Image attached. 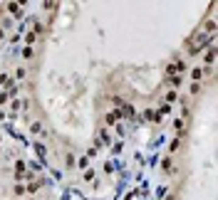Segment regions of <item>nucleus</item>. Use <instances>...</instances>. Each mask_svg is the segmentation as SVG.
Masks as SVG:
<instances>
[{"label": "nucleus", "mask_w": 218, "mask_h": 200, "mask_svg": "<svg viewBox=\"0 0 218 200\" xmlns=\"http://www.w3.org/2000/svg\"><path fill=\"white\" fill-rule=\"evenodd\" d=\"M184 69H186L184 62H171V64L166 67V74H169V77H176V74H184Z\"/></svg>", "instance_id": "obj_1"}, {"label": "nucleus", "mask_w": 218, "mask_h": 200, "mask_svg": "<svg viewBox=\"0 0 218 200\" xmlns=\"http://www.w3.org/2000/svg\"><path fill=\"white\" fill-rule=\"evenodd\" d=\"M23 173H25V163H23V161H17V163H15V175L20 178Z\"/></svg>", "instance_id": "obj_2"}, {"label": "nucleus", "mask_w": 218, "mask_h": 200, "mask_svg": "<svg viewBox=\"0 0 218 200\" xmlns=\"http://www.w3.org/2000/svg\"><path fill=\"white\" fill-rule=\"evenodd\" d=\"M8 10H10L12 15H17V12H20V3H10V5H8Z\"/></svg>", "instance_id": "obj_3"}, {"label": "nucleus", "mask_w": 218, "mask_h": 200, "mask_svg": "<svg viewBox=\"0 0 218 200\" xmlns=\"http://www.w3.org/2000/svg\"><path fill=\"white\" fill-rule=\"evenodd\" d=\"M119 111H124V116H134V109L129 104H124V109H119Z\"/></svg>", "instance_id": "obj_4"}, {"label": "nucleus", "mask_w": 218, "mask_h": 200, "mask_svg": "<svg viewBox=\"0 0 218 200\" xmlns=\"http://www.w3.org/2000/svg\"><path fill=\"white\" fill-rule=\"evenodd\" d=\"M201 77H203V69H201V67H196V69H193V82H198Z\"/></svg>", "instance_id": "obj_5"}, {"label": "nucleus", "mask_w": 218, "mask_h": 200, "mask_svg": "<svg viewBox=\"0 0 218 200\" xmlns=\"http://www.w3.org/2000/svg\"><path fill=\"white\" fill-rule=\"evenodd\" d=\"M161 168L169 173V171H171V158H164V161H161Z\"/></svg>", "instance_id": "obj_6"}, {"label": "nucleus", "mask_w": 218, "mask_h": 200, "mask_svg": "<svg viewBox=\"0 0 218 200\" xmlns=\"http://www.w3.org/2000/svg\"><path fill=\"white\" fill-rule=\"evenodd\" d=\"M213 57H216V52H213V49H208V52H206V64H211V62H213Z\"/></svg>", "instance_id": "obj_7"}, {"label": "nucleus", "mask_w": 218, "mask_h": 200, "mask_svg": "<svg viewBox=\"0 0 218 200\" xmlns=\"http://www.w3.org/2000/svg\"><path fill=\"white\" fill-rule=\"evenodd\" d=\"M198 42L203 45V42H206V37H198ZM196 47H198V45H193V47H188V52H191V54H196Z\"/></svg>", "instance_id": "obj_8"}, {"label": "nucleus", "mask_w": 218, "mask_h": 200, "mask_svg": "<svg viewBox=\"0 0 218 200\" xmlns=\"http://www.w3.org/2000/svg\"><path fill=\"white\" fill-rule=\"evenodd\" d=\"M169 82H171L174 86H181V77H169Z\"/></svg>", "instance_id": "obj_9"}, {"label": "nucleus", "mask_w": 218, "mask_h": 200, "mask_svg": "<svg viewBox=\"0 0 218 200\" xmlns=\"http://www.w3.org/2000/svg\"><path fill=\"white\" fill-rule=\"evenodd\" d=\"M174 126H176V131H178V134L184 131V121H181V119H176V124H174Z\"/></svg>", "instance_id": "obj_10"}, {"label": "nucleus", "mask_w": 218, "mask_h": 200, "mask_svg": "<svg viewBox=\"0 0 218 200\" xmlns=\"http://www.w3.org/2000/svg\"><path fill=\"white\" fill-rule=\"evenodd\" d=\"M3 84H10V77L8 74H0V86H3Z\"/></svg>", "instance_id": "obj_11"}, {"label": "nucleus", "mask_w": 218, "mask_h": 200, "mask_svg": "<svg viewBox=\"0 0 218 200\" xmlns=\"http://www.w3.org/2000/svg\"><path fill=\"white\" fill-rule=\"evenodd\" d=\"M37 188H40V183H30V185H27V190H30V193H35Z\"/></svg>", "instance_id": "obj_12"}, {"label": "nucleus", "mask_w": 218, "mask_h": 200, "mask_svg": "<svg viewBox=\"0 0 218 200\" xmlns=\"http://www.w3.org/2000/svg\"><path fill=\"white\" fill-rule=\"evenodd\" d=\"M8 101V94H3V92H0V104H5Z\"/></svg>", "instance_id": "obj_13"}]
</instances>
